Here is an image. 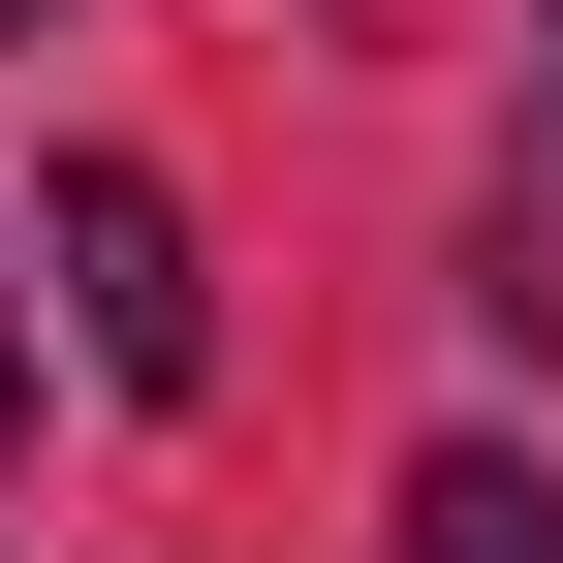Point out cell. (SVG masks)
I'll return each instance as SVG.
<instances>
[{
	"label": "cell",
	"mask_w": 563,
	"mask_h": 563,
	"mask_svg": "<svg viewBox=\"0 0 563 563\" xmlns=\"http://www.w3.org/2000/svg\"><path fill=\"white\" fill-rule=\"evenodd\" d=\"M32 251H63V344H95L125 407H220V282H188V188H157V157H63Z\"/></svg>",
	"instance_id": "1"
},
{
	"label": "cell",
	"mask_w": 563,
	"mask_h": 563,
	"mask_svg": "<svg viewBox=\"0 0 563 563\" xmlns=\"http://www.w3.org/2000/svg\"><path fill=\"white\" fill-rule=\"evenodd\" d=\"M407 563H563V470L532 439H439V470H407Z\"/></svg>",
	"instance_id": "2"
},
{
	"label": "cell",
	"mask_w": 563,
	"mask_h": 563,
	"mask_svg": "<svg viewBox=\"0 0 563 563\" xmlns=\"http://www.w3.org/2000/svg\"><path fill=\"white\" fill-rule=\"evenodd\" d=\"M0 439H32V282H0Z\"/></svg>",
	"instance_id": "3"
},
{
	"label": "cell",
	"mask_w": 563,
	"mask_h": 563,
	"mask_svg": "<svg viewBox=\"0 0 563 563\" xmlns=\"http://www.w3.org/2000/svg\"><path fill=\"white\" fill-rule=\"evenodd\" d=\"M0 32H63V0H0Z\"/></svg>",
	"instance_id": "4"
}]
</instances>
